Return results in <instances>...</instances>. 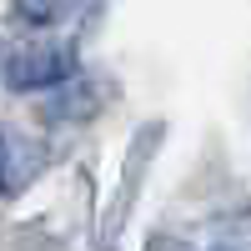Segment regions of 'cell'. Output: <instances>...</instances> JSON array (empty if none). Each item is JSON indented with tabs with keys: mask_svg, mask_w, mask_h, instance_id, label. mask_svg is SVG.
<instances>
[{
	"mask_svg": "<svg viewBox=\"0 0 251 251\" xmlns=\"http://www.w3.org/2000/svg\"><path fill=\"white\" fill-rule=\"evenodd\" d=\"M66 71H71L66 55L35 50V55H20L15 66H10V86H20V91H30V86H55V80H66Z\"/></svg>",
	"mask_w": 251,
	"mask_h": 251,
	"instance_id": "obj_1",
	"label": "cell"
},
{
	"mask_svg": "<svg viewBox=\"0 0 251 251\" xmlns=\"http://www.w3.org/2000/svg\"><path fill=\"white\" fill-rule=\"evenodd\" d=\"M50 10H55V5H50V0H25V5H20V15H30V20H35V15H40V20H46Z\"/></svg>",
	"mask_w": 251,
	"mask_h": 251,
	"instance_id": "obj_2",
	"label": "cell"
},
{
	"mask_svg": "<svg viewBox=\"0 0 251 251\" xmlns=\"http://www.w3.org/2000/svg\"><path fill=\"white\" fill-rule=\"evenodd\" d=\"M0 181H5V141H0Z\"/></svg>",
	"mask_w": 251,
	"mask_h": 251,
	"instance_id": "obj_3",
	"label": "cell"
},
{
	"mask_svg": "<svg viewBox=\"0 0 251 251\" xmlns=\"http://www.w3.org/2000/svg\"><path fill=\"white\" fill-rule=\"evenodd\" d=\"M221 251H226V246H221Z\"/></svg>",
	"mask_w": 251,
	"mask_h": 251,
	"instance_id": "obj_4",
	"label": "cell"
}]
</instances>
